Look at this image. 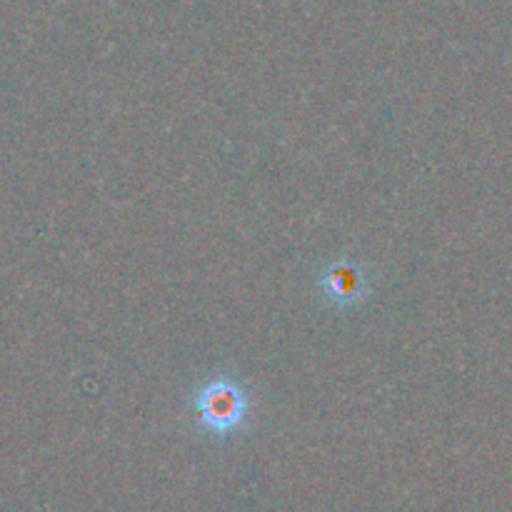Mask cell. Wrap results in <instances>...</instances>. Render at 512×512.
Returning a JSON list of instances; mask_svg holds the SVG:
<instances>
[{
    "instance_id": "6da1fadb",
    "label": "cell",
    "mask_w": 512,
    "mask_h": 512,
    "mask_svg": "<svg viewBox=\"0 0 512 512\" xmlns=\"http://www.w3.org/2000/svg\"><path fill=\"white\" fill-rule=\"evenodd\" d=\"M193 405L203 430H208L210 435H218V438L243 428L250 410V400L245 388L238 380L230 378L208 380L195 393Z\"/></svg>"
},
{
    "instance_id": "7a4b0ae2",
    "label": "cell",
    "mask_w": 512,
    "mask_h": 512,
    "mask_svg": "<svg viewBox=\"0 0 512 512\" xmlns=\"http://www.w3.org/2000/svg\"><path fill=\"white\" fill-rule=\"evenodd\" d=\"M320 288L325 298L338 308H353L360 305L370 293V280L363 265L350 258H338L320 275Z\"/></svg>"
}]
</instances>
